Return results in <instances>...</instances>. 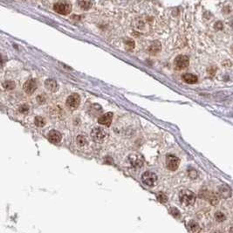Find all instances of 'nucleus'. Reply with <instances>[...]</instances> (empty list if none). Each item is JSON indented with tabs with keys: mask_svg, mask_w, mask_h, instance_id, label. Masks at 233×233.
Instances as JSON below:
<instances>
[{
	"mask_svg": "<svg viewBox=\"0 0 233 233\" xmlns=\"http://www.w3.org/2000/svg\"><path fill=\"white\" fill-rule=\"evenodd\" d=\"M127 14V13H126ZM131 26L139 33H149L156 24L158 13L156 7L149 3H141L134 5L127 14Z\"/></svg>",
	"mask_w": 233,
	"mask_h": 233,
	"instance_id": "obj_1",
	"label": "nucleus"
},
{
	"mask_svg": "<svg viewBox=\"0 0 233 233\" xmlns=\"http://www.w3.org/2000/svg\"><path fill=\"white\" fill-rule=\"evenodd\" d=\"M196 198H197L196 195L192 191L188 190H182L179 194V200L181 203L185 206L193 205L196 202Z\"/></svg>",
	"mask_w": 233,
	"mask_h": 233,
	"instance_id": "obj_2",
	"label": "nucleus"
},
{
	"mask_svg": "<svg viewBox=\"0 0 233 233\" xmlns=\"http://www.w3.org/2000/svg\"><path fill=\"white\" fill-rule=\"evenodd\" d=\"M53 10L60 15H68L72 11V4L66 0H61L54 4Z\"/></svg>",
	"mask_w": 233,
	"mask_h": 233,
	"instance_id": "obj_3",
	"label": "nucleus"
},
{
	"mask_svg": "<svg viewBox=\"0 0 233 233\" xmlns=\"http://www.w3.org/2000/svg\"><path fill=\"white\" fill-rule=\"evenodd\" d=\"M91 136L95 142L101 143L107 139L108 132L107 129L101 127H96V128H94L93 130L91 131Z\"/></svg>",
	"mask_w": 233,
	"mask_h": 233,
	"instance_id": "obj_4",
	"label": "nucleus"
},
{
	"mask_svg": "<svg viewBox=\"0 0 233 233\" xmlns=\"http://www.w3.org/2000/svg\"><path fill=\"white\" fill-rule=\"evenodd\" d=\"M141 181L145 185L153 187L157 183V175L154 172L146 171L141 175Z\"/></svg>",
	"mask_w": 233,
	"mask_h": 233,
	"instance_id": "obj_5",
	"label": "nucleus"
},
{
	"mask_svg": "<svg viewBox=\"0 0 233 233\" xmlns=\"http://www.w3.org/2000/svg\"><path fill=\"white\" fill-rule=\"evenodd\" d=\"M190 60L185 55H178L174 61V65L176 69L178 70H183L189 67Z\"/></svg>",
	"mask_w": 233,
	"mask_h": 233,
	"instance_id": "obj_6",
	"label": "nucleus"
},
{
	"mask_svg": "<svg viewBox=\"0 0 233 233\" xmlns=\"http://www.w3.org/2000/svg\"><path fill=\"white\" fill-rule=\"evenodd\" d=\"M166 164L167 168L169 170L175 171L177 169V168L179 167L180 164V160L178 157H176L175 156L173 155H168L166 157Z\"/></svg>",
	"mask_w": 233,
	"mask_h": 233,
	"instance_id": "obj_7",
	"label": "nucleus"
},
{
	"mask_svg": "<svg viewBox=\"0 0 233 233\" xmlns=\"http://www.w3.org/2000/svg\"><path fill=\"white\" fill-rule=\"evenodd\" d=\"M66 103H67V106L69 108L76 109L77 107H79V106L80 104V97L77 94H72L70 96H68Z\"/></svg>",
	"mask_w": 233,
	"mask_h": 233,
	"instance_id": "obj_8",
	"label": "nucleus"
},
{
	"mask_svg": "<svg viewBox=\"0 0 233 233\" xmlns=\"http://www.w3.org/2000/svg\"><path fill=\"white\" fill-rule=\"evenodd\" d=\"M23 88H24V91L28 94H33L34 92L36 91L37 89V82L36 80L32 79V80H29L25 82L24 86H23Z\"/></svg>",
	"mask_w": 233,
	"mask_h": 233,
	"instance_id": "obj_9",
	"label": "nucleus"
},
{
	"mask_svg": "<svg viewBox=\"0 0 233 233\" xmlns=\"http://www.w3.org/2000/svg\"><path fill=\"white\" fill-rule=\"evenodd\" d=\"M129 160L131 166L134 167V168H141L143 164V160L141 156L139 155H130L129 157Z\"/></svg>",
	"mask_w": 233,
	"mask_h": 233,
	"instance_id": "obj_10",
	"label": "nucleus"
},
{
	"mask_svg": "<svg viewBox=\"0 0 233 233\" xmlns=\"http://www.w3.org/2000/svg\"><path fill=\"white\" fill-rule=\"evenodd\" d=\"M112 120H113V114L109 112V113H107V114L101 115L100 118L98 119V122L101 125L109 127L111 125Z\"/></svg>",
	"mask_w": 233,
	"mask_h": 233,
	"instance_id": "obj_11",
	"label": "nucleus"
},
{
	"mask_svg": "<svg viewBox=\"0 0 233 233\" xmlns=\"http://www.w3.org/2000/svg\"><path fill=\"white\" fill-rule=\"evenodd\" d=\"M47 136H48V140L52 143H59V142H60L61 138H62L61 134L60 133L59 131H57V130H52V131H50L48 133V134H47Z\"/></svg>",
	"mask_w": 233,
	"mask_h": 233,
	"instance_id": "obj_12",
	"label": "nucleus"
},
{
	"mask_svg": "<svg viewBox=\"0 0 233 233\" xmlns=\"http://www.w3.org/2000/svg\"><path fill=\"white\" fill-rule=\"evenodd\" d=\"M45 88L51 92H56L59 88V85H58L57 81L55 80H53V79L46 80L45 82Z\"/></svg>",
	"mask_w": 233,
	"mask_h": 233,
	"instance_id": "obj_13",
	"label": "nucleus"
},
{
	"mask_svg": "<svg viewBox=\"0 0 233 233\" xmlns=\"http://www.w3.org/2000/svg\"><path fill=\"white\" fill-rule=\"evenodd\" d=\"M218 192L220 194V196L224 198H228L232 196V190L231 188L226 185V184H223L219 187Z\"/></svg>",
	"mask_w": 233,
	"mask_h": 233,
	"instance_id": "obj_14",
	"label": "nucleus"
},
{
	"mask_svg": "<svg viewBox=\"0 0 233 233\" xmlns=\"http://www.w3.org/2000/svg\"><path fill=\"white\" fill-rule=\"evenodd\" d=\"M183 80L184 82H186L188 84H195V83L197 82L198 78L195 74H192V73H185V74L183 75Z\"/></svg>",
	"mask_w": 233,
	"mask_h": 233,
	"instance_id": "obj_15",
	"label": "nucleus"
},
{
	"mask_svg": "<svg viewBox=\"0 0 233 233\" xmlns=\"http://www.w3.org/2000/svg\"><path fill=\"white\" fill-rule=\"evenodd\" d=\"M78 4L83 11H88L92 8V0H78Z\"/></svg>",
	"mask_w": 233,
	"mask_h": 233,
	"instance_id": "obj_16",
	"label": "nucleus"
},
{
	"mask_svg": "<svg viewBox=\"0 0 233 233\" xmlns=\"http://www.w3.org/2000/svg\"><path fill=\"white\" fill-rule=\"evenodd\" d=\"M160 50H161V44L158 41L153 42L148 47V51L151 54H156V53H159Z\"/></svg>",
	"mask_w": 233,
	"mask_h": 233,
	"instance_id": "obj_17",
	"label": "nucleus"
},
{
	"mask_svg": "<svg viewBox=\"0 0 233 233\" xmlns=\"http://www.w3.org/2000/svg\"><path fill=\"white\" fill-rule=\"evenodd\" d=\"M15 86H16L15 82L11 80H5L3 83V87L5 90H12L15 88Z\"/></svg>",
	"mask_w": 233,
	"mask_h": 233,
	"instance_id": "obj_18",
	"label": "nucleus"
},
{
	"mask_svg": "<svg viewBox=\"0 0 233 233\" xmlns=\"http://www.w3.org/2000/svg\"><path fill=\"white\" fill-rule=\"evenodd\" d=\"M76 141H77V144H78L79 146H80V147H83V146L87 145V138H86L84 135H82V134H80V135L77 136V138H76Z\"/></svg>",
	"mask_w": 233,
	"mask_h": 233,
	"instance_id": "obj_19",
	"label": "nucleus"
},
{
	"mask_svg": "<svg viewBox=\"0 0 233 233\" xmlns=\"http://www.w3.org/2000/svg\"><path fill=\"white\" fill-rule=\"evenodd\" d=\"M188 228H189V230H190V232H200L199 225H198L196 222H194V221H191V222L189 223V224H188Z\"/></svg>",
	"mask_w": 233,
	"mask_h": 233,
	"instance_id": "obj_20",
	"label": "nucleus"
},
{
	"mask_svg": "<svg viewBox=\"0 0 233 233\" xmlns=\"http://www.w3.org/2000/svg\"><path fill=\"white\" fill-rule=\"evenodd\" d=\"M34 123L37 127H44L45 125V120L43 118V117H40V116H37L35 119H34Z\"/></svg>",
	"mask_w": 233,
	"mask_h": 233,
	"instance_id": "obj_21",
	"label": "nucleus"
},
{
	"mask_svg": "<svg viewBox=\"0 0 233 233\" xmlns=\"http://www.w3.org/2000/svg\"><path fill=\"white\" fill-rule=\"evenodd\" d=\"M169 212H170V214L173 216V217H176V218H179L180 217V211L176 209V208H171L170 210H169Z\"/></svg>",
	"mask_w": 233,
	"mask_h": 233,
	"instance_id": "obj_22",
	"label": "nucleus"
},
{
	"mask_svg": "<svg viewBox=\"0 0 233 233\" xmlns=\"http://www.w3.org/2000/svg\"><path fill=\"white\" fill-rule=\"evenodd\" d=\"M215 217H216L217 221H218V222H223V221L225 219V216H224L222 212H220V211H217V212L216 213Z\"/></svg>",
	"mask_w": 233,
	"mask_h": 233,
	"instance_id": "obj_23",
	"label": "nucleus"
},
{
	"mask_svg": "<svg viewBox=\"0 0 233 233\" xmlns=\"http://www.w3.org/2000/svg\"><path fill=\"white\" fill-rule=\"evenodd\" d=\"M19 112L22 113V114H26L27 112H29V106L28 105H22L19 107Z\"/></svg>",
	"mask_w": 233,
	"mask_h": 233,
	"instance_id": "obj_24",
	"label": "nucleus"
},
{
	"mask_svg": "<svg viewBox=\"0 0 233 233\" xmlns=\"http://www.w3.org/2000/svg\"><path fill=\"white\" fill-rule=\"evenodd\" d=\"M157 198H158V200H159L161 202H166L167 200H168V197H167L163 193H160V194H158Z\"/></svg>",
	"mask_w": 233,
	"mask_h": 233,
	"instance_id": "obj_25",
	"label": "nucleus"
},
{
	"mask_svg": "<svg viewBox=\"0 0 233 233\" xmlns=\"http://www.w3.org/2000/svg\"><path fill=\"white\" fill-rule=\"evenodd\" d=\"M215 28L217 29V30H221L222 28H223V24L219 21V22H217L216 23V25H215Z\"/></svg>",
	"mask_w": 233,
	"mask_h": 233,
	"instance_id": "obj_26",
	"label": "nucleus"
},
{
	"mask_svg": "<svg viewBox=\"0 0 233 233\" xmlns=\"http://www.w3.org/2000/svg\"><path fill=\"white\" fill-rule=\"evenodd\" d=\"M232 50H233V46H232Z\"/></svg>",
	"mask_w": 233,
	"mask_h": 233,
	"instance_id": "obj_27",
	"label": "nucleus"
}]
</instances>
